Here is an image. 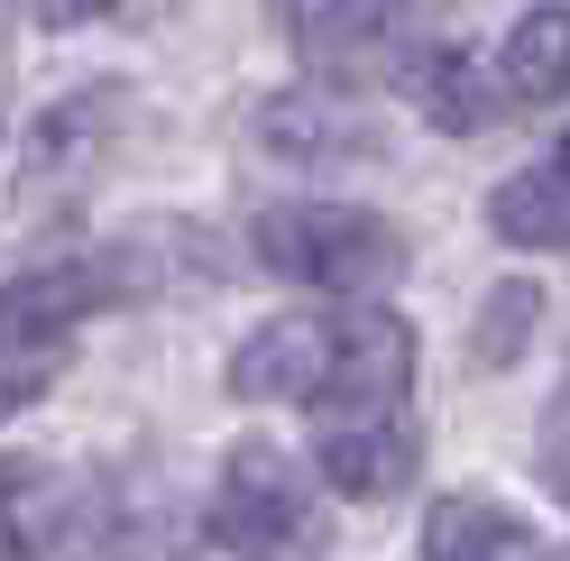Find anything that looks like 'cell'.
Listing matches in <instances>:
<instances>
[{
	"label": "cell",
	"instance_id": "3957f363",
	"mask_svg": "<svg viewBox=\"0 0 570 561\" xmlns=\"http://www.w3.org/2000/svg\"><path fill=\"white\" fill-rule=\"evenodd\" d=\"M212 552L230 561H304L323 552V506H313V479L285 461L276 442H239L222 461V488L203 506Z\"/></svg>",
	"mask_w": 570,
	"mask_h": 561
},
{
	"label": "cell",
	"instance_id": "52a82bcc",
	"mask_svg": "<svg viewBox=\"0 0 570 561\" xmlns=\"http://www.w3.org/2000/svg\"><path fill=\"white\" fill-rule=\"evenodd\" d=\"M313 470L332 479V498H396V488L423 470V433L405 414H368V424H323L313 442Z\"/></svg>",
	"mask_w": 570,
	"mask_h": 561
},
{
	"label": "cell",
	"instance_id": "30bf717a",
	"mask_svg": "<svg viewBox=\"0 0 570 561\" xmlns=\"http://www.w3.org/2000/svg\"><path fill=\"white\" fill-rule=\"evenodd\" d=\"M497 92L515 101V111H543V101L570 92V0H543V10H524L507 28V47H497Z\"/></svg>",
	"mask_w": 570,
	"mask_h": 561
},
{
	"label": "cell",
	"instance_id": "ba28073f",
	"mask_svg": "<svg viewBox=\"0 0 570 561\" xmlns=\"http://www.w3.org/2000/svg\"><path fill=\"white\" fill-rule=\"evenodd\" d=\"M129 129V83H101V92H65L56 111H38L28 120V138H19V166L38 175V185H56V175H83L111 138Z\"/></svg>",
	"mask_w": 570,
	"mask_h": 561
},
{
	"label": "cell",
	"instance_id": "277c9868",
	"mask_svg": "<svg viewBox=\"0 0 570 561\" xmlns=\"http://www.w3.org/2000/svg\"><path fill=\"white\" fill-rule=\"evenodd\" d=\"M414 396V323L405 313H341L332 387L313 396L323 424H368V414H405Z\"/></svg>",
	"mask_w": 570,
	"mask_h": 561
},
{
	"label": "cell",
	"instance_id": "e0dca14e",
	"mask_svg": "<svg viewBox=\"0 0 570 561\" xmlns=\"http://www.w3.org/2000/svg\"><path fill=\"white\" fill-rule=\"evenodd\" d=\"M111 10H120V0H38V28H92Z\"/></svg>",
	"mask_w": 570,
	"mask_h": 561
},
{
	"label": "cell",
	"instance_id": "6da1fadb",
	"mask_svg": "<svg viewBox=\"0 0 570 561\" xmlns=\"http://www.w3.org/2000/svg\"><path fill=\"white\" fill-rule=\"evenodd\" d=\"M248 258L313 295H386L414 267L405 230L386 213H360V203H285V213L248 230Z\"/></svg>",
	"mask_w": 570,
	"mask_h": 561
},
{
	"label": "cell",
	"instance_id": "2e32d148",
	"mask_svg": "<svg viewBox=\"0 0 570 561\" xmlns=\"http://www.w3.org/2000/svg\"><path fill=\"white\" fill-rule=\"evenodd\" d=\"M56 368H65V341H47V350H28V360H19V350H0V414H19V405L38 396V387H47Z\"/></svg>",
	"mask_w": 570,
	"mask_h": 561
},
{
	"label": "cell",
	"instance_id": "9a60e30c",
	"mask_svg": "<svg viewBox=\"0 0 570 561\" xmlns=\"http://www.w3.org/2000/svg\"><path fill=\"white\" fill-rule=\"evenodd\" d=\"M488 65H470V56H433L423 65V111H433V129H451V138H479L497 111H488Z\"/></svg>",
	"mask_w": 570,
	"mask_h": 561
},
{
	"label": "cell",
	"instance_id": "5bb4252c",
	"mask_svg": "<svg viewBox=\"0 0 570 561\" xmlns=\"http://www.w3.org/2000/svg\"><path fill=\"white\" fill-rule=\"evenodd\" d=\"M258 129L295 157H360L368 148V120H341V101H267Z\"/></svg>",
	"mask_w": 570,
	"mask_h": 561
},
{
	"label": "cell",
	"instance_id": "8fae6325",
	"mask_svg": "<svg viewBox=\"0 0 570 561\" xmlns=\"http://www.w3.org/2000/svg\"><path fill=\"white\" fill-rule=\"evenodd\" d=\"M488 222H497V239H515V249H570V138L543 166H524V175L497 185Z\"/></svg>",
	"mask_w": 570,
	"mask_h": 561
},
{
	"label": "cell",
	"instance_id": "4fadbf2b",
	"mask_svg": "<svg viewBox=\"0 0 570 561\" xmlns=\"http://www.w3.org/2000/svg\"><path fill=\"white\" fill-rule=\"evenodd\" d=\"M533 323H543V286L533 276H507V286H488L479 323H470V368H515Z\"/></svg>",
	"mask_w": 570,
	"mask_h": 561
},
{
	"label": "cell",
	"instance_id": "7a4b0ae2",
	"mask_svg": "<svg viewBox=\"0 0 570 561\" xmlns=\"http://www.w3.org/2000/svg\"><path fill=\"white\" fill-rule=\"evenodd\" d=\"M451 28L460 0H323L304 19V65L341 92H386L451 56Z\"/></svg>",
	"mask_w": 570,
	"mask_h": 561
},
{
	"label": "cell",
	"instance_id": "9c48e42d",
	"mask_svg": "<svg viewBox=\"0 0 570 561\" xmlns=\"http://www.w3.org/2000/svg\"><path fill=\"white\" fill-rule=\"evenodd\" d=\"M423 561H552V543L497 498H433L423 506Z\"/></svg>",
	"mask_w": 570,
	"mask_h": 561
},
{
	"label": "cell",
	"instance_id": "5b68a950",
	"mask_svg": "<svg viewBox=\"0 0 570 561\" xmlns=\"http://www.w3.org/2000/svg\"><path fill=\"white\" fill-rule=\"evenodd\" d=\"M332 350H341V313H285V323H258L230 350V396H248V405H313L332 387Z\"/></svg>",
	"mask_w": 570,
	"mask_h": 561
},
{
	"label": "cell",
	"instance_id": "7c38bea8",
	"mask_svg": "<svg viewBox=\"0 0 570 561\" xmlns=\"http://www.w3.org/2000/svg\"><path fill=\"white\" fill-rule=\"evenodd\" d=\"M65 534V479L47 461H0V561H38Z\"/></svg>",
	"mask_w": 570,
	"mask_h": 561
},
{
	"label": "cell",
	"instance_id": "8992f818",
	"mask_svg": "<svg viewBox=\"0 0 570 561\" xmlns=\"http://www.w3.org/2000/svg\"><path fill=\"white\" fill-rule=\"evenodd\" d=\"M111 304V276H101V258H47V267H19L10 286H0V350H47L83 323V313Z\"/></svg>",
	"mask_w": 570,
	"mask_h": 561
},
{
	"label": "cell",
	"instance_id": "ac0fdd59",
	"mask_svg": "<svg viewBox=\"0 0 570 561\" xmlns=\"http://www.w3.org/2000/svg\"><path fill=\"white\" fill-rule=\"evenodd\" d=\"M10 10H19V0H0V28H10Z\"/></svg>",
	"mask_w": 570,
	"mask_h": 561
}]
</instances>
